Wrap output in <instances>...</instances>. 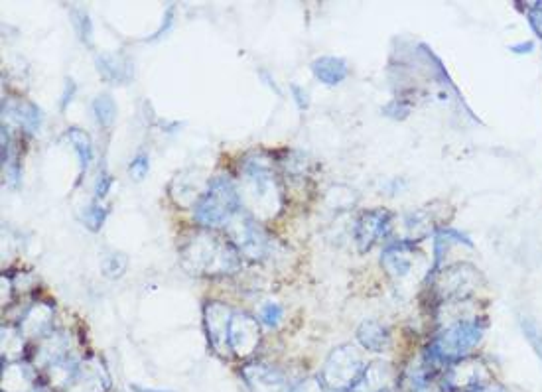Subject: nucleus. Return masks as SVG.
<instances>
[{"label": "nucleus", "mask_w": 542, "mask_h": 392, "mask_svg": "<svg viewBox=\"0 0 542 392\" xmlns=\"http://www.w3.org/2000/svg\"><path fill=\"white\" fill-rule=\"evenodd\" d=\"M180 262L190 274L223 276L233 274L241 259L229 239L209 231H196L180 247Z\"/></svg>", "instance_id": "obj_1"}, {"label": "nucleus", "mask_w": 542, "mask_h": 392, "mask_svg": "<svg viewBox=\"0 0 542 392\" xmlns=\"http://www.w3.org/2000/svg\"><path fill=\"white\" fill-rule=\"evenodd\" d=\"M249 205V211L263 219L274 217L282 207V194L271 164L257 158L243 166V196L241 203Z\"/></svg>", "instance_id": "obj_2"}, {"label": "nucleus", "mask_w": 542, "mask_h": 392, "mask_svg": "<svg viewBox=\"0 0 542 392\" xmlns=\"http://www.w3.org/2000/svg\"><path fill=\"white\" fill-rule=\"evenodd\" d=\"M241 211V194L229 176H217L207 184L198 205L196 221L205 227L227 225Z\"/></svg>", "instance_id": "obj_3"}, {"label": "nucleus", "mask_w": 542, "mask_h": 392, "mask_svg": "<svg viewBox=\"0 0 542 392\" xmlns=\"http://www.w3.org/2000/svg\"><path fill=\"white\" fill-rule=\"evenodd\" d=\"M483 339V326L475 320H458L452 326L446 327L432 343L430 355L438 363H456L466 357Z\"/></svg>", "instance_id": "obj_4"}, {"label": "nucleus", "mask_w": 542, "mask_h": 392, "mask_svg": "<svg viewBox=\"0 0 542 392\" xmlns=\"http://www.w3.org/2000/svg\"><path fill=\"white\" fill-rule=\"evenodd\" d=\"M365 369L363 353L355 345L345 343L330 353L320 379L328 391L343 392L365 373Z\"/></svg>", "instance_id": "obj_5"}, {"label": "nucleus", "mask_w": 542, "mask_h": 392, "mask_svg": "<svg viewBox=\"0 0 542 392\" xmlns=\"http://www.w3.org/2000/svg\"><path fill=\"white\" fill-rule=\"evenodd\" d=\"M483 284L481 272L470 262H458L442 272H438L432 280V292L444 304H454L468 300L475 290Z\"/></svg>", "instance_id": "obj_6"}, {"label": "nucleus", "mask_w": 542, "mask_h": 392, "mask_svg": "<svg viewBox=\"0 0 542 392\" xmlns=\"http://www.w3.org/2000/svg\"><path fill=\"white\" fill-rule=\"evenodd\" d=\"M227 239L233 243L239 255L255 261L263 259L269 249V237L265 229L249 211L243 209L227 223Z\"/></svg>", "instance_id": "obj_7"}, {"label": "nucleus", "mask_w": 542, "mask_h": 392, "mask_svg": "<svg viewBox=\"0 0 542 392\" xmlns=\"http://www.w3.org/2000/svg\"><path fill=\"white\" fill-rule=\"evenodd\" d=\"M487 385H493V375L489 367L475 357L452 363L442 379L444 392H474Z\"/></svg>", "instance_id": "obj_8"}, {"label": "nucleus", "mask_w": 542, "mask_h": 392, "mask_svg": "<svg viewBox=\"0 0 542 392\" xmlns=\"http://www.w3.org/2000/svg\"><path fill=\"white\" fill-rule=\"evenodd\" d=\"M233 310L223 302H207L204 306V327L209 345L217 355L231 357L229 349V327L233 320Z\"/></svg>", "instance_id": "obj_9"}, {"label": "nucleus", "mask_w": 542, "mask_h": 392, "mask_svg": "<svg viewBox=\"0 0 542 392\" xmlns=\"http://www.w3.org/2000/svg\"><path fill=\"white\" fill-rule=\"evenodd\" d=\"M391 213L385 209H371V211H363L353 227V239L357 245V251L361 255L369 253L375 243L387 233L389 225H391Z\"/></svg>", "instance_id": "obj_10"}, {"label": "nucleus", "mask_w": 542, "mask_h": 392, "mask_svg": "<svg viewBox=\"0 0 542 392\" xmlns=\"http://www.w3.org/2000/svg\"><path fill=\"white\" fill-rule=\"evenodd\" d=\"M261 343V326L249 314L235 312L229 327V349L235 357H249Z\"/></svg>", "instance_id": "obj_11"}, {"label": "nucleus", "mask_w": 542, "mask_h": 392, "mask_svg": "<svg viewBox=\"0 0 542 392\" xmlns=\"http://www.w3.org/2000/svg\"><path fill=\"white\" fill-rule=\"evenodd\" d=\"M241 377L249 392H290L286 375L267 363H251L241 369Z\"/></svg>", "instance_id": "obj_12"}, {"label": "nucleus", "mask_w": 542, "mask_h": 392, "mask_svg": "<svg viewBox=\"0 0 542 392\" xmlns=\"http://www.w3.org/2000/svg\"><path fill=\"white\" fill-rule=\"evenodd\" d=\"M111 379L101 361L89 359L77 365L73 379L69 381L68 392H107Z\"/></svg>", "instance_id": "obj_13"}, {"label": "nucleus", "mask_w": 542, "mask_h": 392, "mask_svg": "<svg viewBox=\"0 0 542 392\" xmlns=\"http://www.w3.org/2000/svg\"><path fill=\"white\" fill-rule=\"evenodd\" d=\"M414 262H416V253L408 241L387 247L383 251V259H381L385 272L395 280L407 278L414 268Z\"/></svg>", "instance_id": "obj_14"}, {"label": "nucleus", "mask_w": 542, "mask_h": 392, "mask_svg": "<svg viewBox=\"0 0 542 392\" xmlns=\"http://www.w3.org/2000/svg\"><path fill=\"white\" fill-rule=\"evenodd\" d=\"M355 337H357L359 345L365 351H371V353H385L391 347V333H389V329L383 326V324L375 322V320L361 322V326L357 327Z\"/></svg>", "instance_id": "obj_15"}, {"label": "nucleus", "mask_w": 542, "mask_h": 392, "mask_svg": "<svg viewBox=\"0 0 542 392\" xmlns=\"http://www.w3.org/2000/svg\"><path fill=\"white\" fill-rule=\"evenodd\" d=\"M52 320H54V308L48 304H36L32 306L24 320L20 322V333L26 337H46L52 331Z\"/></svg>", "instance_id": "obj_16"}, {"label": "nucleus", "mask_w": 542, "mask_h": 392, "mask_svg": "<svg viewBox=\"0 0 542 392\" xmlns=\"http://www.w3.org/2000/svg\"><path fill=\"white\" fill-rule=\"evenodd\" d=\"M95 64L101 77L111 83H129L133 79V64L123 54H103Z\"/></svg>", "instance_id": "obj_17"}, {"label": "nucleus", "mask_w": 542, "mask_h": 392, "mask_svg": "<svg viewBox=\"0 0 542 392\" xmlns=\"http://www.w3.org/2000/svg\"><path fill=\"white\" fill-rule=\"evenodd\" d=\"M391 377V367L387 363H371L365 373L343 392H381L387 389V381Z\"/></svg>", "instance_id": "obj_18"}, {"label": "nucleus", "mask_w": 542, "mask_h": 392, "mask_svg": "<svg viewBox=\"0 0 542 392\" xmlns=\"http://www.w3.org/2000/svg\"><path fill=\"white\" fill-rule=\"evenodd\" d=\"M4 115L14 119L22 129L28 132H36L40 129L42 115L40 109L30 101H6L4 103Z\"/></svg>", "instance_id": "obj_19"}, {"label": "nucleus", "mask_w": 542, "mask_h": 392, "mask_svg": "<svg viewBox=\"0 0 542 392\" xmlns=\"http://www.w3.org/2000/svg\"><path fill=\"white\" fill-rule=\"evenodd\" d=\"M312 73L324 85L334 87V85H339L341 81H345V77L349 75V67H347V62L341 58L322 56L312 62Z\"/></svg>", "instance_id": "obj_20"}, {"label": "nucleus", "mask_w": 542, "mask_h": 392, "mask_svg": "<svg viewBox=\"0 0 542 392\" xmlns=\"http://www.w3.org/2000/svg\"><path fill=\"white\" fill-rule=\"evenodd\" d=\"M66 138L71 142L77 158H79V168H81V174L87 172L89 164H91V158H93V146H91V138L89 134L81 129H68L66 132Z\"/></svg>", "instance_id": "obj_21"}, {"label": "nucleus", "mask_w": 542, "mask_h": 392, "mask_svg": "<svg viewBox=\"0 0 542 392\" xmlns=\"http://www.w3.org/2000/svg\"><path fill=\"white\" fill-rule=\"evenodd\" d=\"M93 113L97 117V123L103 127V129H111L113 123H115V117H117V105L113 101L111 95L103 93L99 95L95 101H93Z\"/></svg>", "instance_id": "obj_22"}, {"label": "nucleus", "mask_w": 542, "mask_h": 392, "mask_svg": "<svg viewBox=\"0 0 542 392\" xmlns=\"http://www.w3.org/2000/svg\"><path fill=\"white\" fill-rule=\"evenodd\" d=\"M105 217H107V209L105 205H101V201H93L89 207H85L83 215H81V221L85 223V227L89 231H99L105 223Z\"/></svg>", "instance_id": "obj_23"}, {"label": "nucleus", "mask_w": 542, "mask_h": 392, "mask_svg": "<svg viewBox=\"0 0 542 392\" xmlns=\"http://www.w3.org/2000/svg\"><path fill=\"white\" fill-rule=\"evenodd\" d=\"M521 329L525 339L529 341V345L533 347V351L539 355L542 361V327L533 320V318H521Z\"/></svg>", "instance_id": "obj_24"}, {"label": "nucleus", "mask_w": 542, "mask_h": 392, "mask_svg": "<svg viewBox=\"0 0 542 392\" xmlns=\"http://www.w3.org/2000/svg\"><path fill=\"white\" fill-rule=\"evenodd\" d=\"M129 266V259L123 253H113L103 261V274L107 278H121Z\"/></svg>", "instance_id": "obj_25"}, {"label": "nucleus", "mask_w": 542, "mask_h": 392, "mask_svg": "<svg viewBox=\"0 0 542 392\" xmlns=\"http://www.w3.org/2000/svg\"><path fill=\"white\" fill-rule=\"evenodd\" d=\"M71 22H73V26H75V30H77V36H79V40L81 42H85V44H91V22H89V16H87V12H83V10H71Z\"/></svg>", "instance_id": "obj_26"}, {"label": "nucleus", "mask_w": 542, "mask_h": 392, "mask_svg": "<svg viewBox=\"0 0 542 392\" xmlns=\"http://www.w3.org/2000/svg\"><path fill=\"white\" fill-rule=\"evenodd\" d=\"M280 320H282V308L274 302H267L263 308H261V322L267 327L280 326Z\"/></svg>", "instance_id": "obj_27"}, {"label": "nucleus", "mask_w": 542, "mask_h": 392, "mask_svg": "<svg viewBox=\"0 0 542 392\" xmlns=\"http://www.w3.org/2000/svg\"><path fill=\"white\" fill-rule=\"evenodd\" d=\"M148 168H150V164H148V156L138 154L135 160L131 162V168H129L131 178H133L135 182H142V180L146 178V174H148Z\"/></svg>", "instance_id": "obj_28"}, {"label": "nucleus", "mask_w": 542, "mask_h": 392, "mask_svg": "<svg viewBox=\"0 0 542 392\" xmlns=\"http://www.w3.org/2000/svg\"><path fill=\"white\" fill-rule=\"evenodd\" d=\"M328 389L324 387L322 379L320 377H310V379H304L302 383L294 385L290 392H326Z\"/></svg>", "instance_id": "obj_29"}, {"label": "nucleus", "mask_w": 542, "mask_h": 392, "mask_svg": "<svg viewBox=\"0 0 542 392\" xmlns=\"http://www.w3.org/2000/svg\"><path fill=\"white\" fill-rule=\"evenodd\" d=\"M109 188H111V176L105 174V172H101L99 178H97V184H95V196H97V201H101L103 197L107 196Z\"/></svg>", "instance_id": "obj_30"}, {"label": "nucleus", "mask_w": 542, "mask_h": 392, "mask_svg": "<svg viewBox=\"0 0 542 392\" xmlns=\"http://www.w3.org/2000/svg\"><path fill=\"white\" fill-rule=\"evenodd\" d=\"M531 24L542 36V2H537V6L531 10Z\"/></svg>", "instance_id": "obj_31"}, {"label": "nucleus", "mask_w": 542, "mask_h": 392, "mask_svg": "<svg viewBox=\"0 0 542 392\" xmlns=\"http://www.w3.org/2000/svg\"><path fill=\"white\" fill-rule=\"evenodd\" d=\"M292 93L296 95V103H298V107L304 111L306 107H308V95L298 87V85H292Z\"/></svg>", "instance_id": "obj_32"}, {"label": "nucleus", "mask_w": 542, "mask_h": 392, "mask_svg": "<svg viewBox=\"0 0 542 392\" xmlns=\"http://www.w3.org/2000/svg\"><path fill=\"white\" fill-rule=\"evenodd\" d=\"M73 91H75V85H73V81L69 79L68 85H66V93H64V99H62V109H66V107H68V103H71Z\"/></svg>", "instance_id": "obj_33"}, {"label": "nucleus", "mask_w": 542, "mask_h": 392, "mask_svg": "<svg viewBox=\"0 0 542 392\" xmlns=\"http://www.w3.org/2000/svg\"><path fill=\"white\" fill-rule=\"evenodd\" d=\"M511 50L517 52V54H529V52L533 50V42H525V44H521V46H513Z\"/></svg>", "instance_id": "obj_34"}, {"label": "nucleus", "mask_w": 542, "mask_h": 392, "mask_svg": "<svg viewBox=\"0 0 542 392\" xmlns=\"http://www.w3.org/2000/svg\"><path fill=\"white\" fill-rule=\"evenodd\" d=\"M474 392H509V391L493 383V385H487V387H483V389H477V391H474Z\"/></svg>", "instance_id": "obj_35"}, {"label": "nucleus", "mask_w": 542, "mask_h": 392, "mask_svg": "<svg viewBox=\"0 0 542 392\" xmlns=\"http://www.w3.org/2000/svg\"><path fill=\"white\" fill-rule=\"evenodd\" d=\"M32 392H44V391H38V389H34Z\"/></svg>", "instance_id": "obj_36"}, {"label": "nucleus", "mask_w": 542, "mask_h": 392, "mask_svg": "<svg viewBox=\"0 0 542 392\" xmlns=\"http://www.w3.org/2000/svg\"><path fill=\"white\" fill-rule=\"evenodd\" d=\"M381 392H391V391H389V389H385V391H381Z\"/></svg>", "instance_id": "obj_37"}]
</instances>
